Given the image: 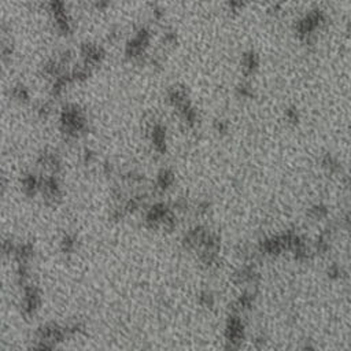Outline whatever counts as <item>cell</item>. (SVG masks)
I'll use <instances>...</instances> for the list:
<instances>
[{
  "instance_id": "obj_1",
  "label": "cell",
  "mask_w": 351,
  "mask_h": 351,
  "mask_svg": "<svg viewBox=\"0 0 351 351\" xmlns=\"http://www.w3.org/2000/svg\"><path fill=\"white\" fill-rule=\"evenodd\" d=\"M60 121H62V128H63L64 133L73 136V137H76L78 133L84 132L87 128L85 118L77 107L64 109L63 113H62V117H60Z\"/></svg>"
},
{
  "instance_id": "obj_2",
  "label": "cell",
  "mask_w": 351,
  "mask_h": 351,
  "mask_svg": "<svg viewBox=\"0 0 351 351\" xmlns=\"http://www.w3.org/2000/svg\"><path fill=\"white\" fill-rule=\"evenodd\" d=\"M40 306V293L39 290L33 286H24V302L22 310L26 317L33 316Z\"/></svg>"
},
{
  "instance_id": "obj_3",
  "label": "cell",
  "mask_w": 351,
  "mask_h": 351,
  "mask_svg": "<svg viewBox=\"0 0 351 351\" xmlns=\"http://www.w3.org/2000/svg\"><path fill=\"white\" fill-rule=\"evenodd\" d=\"M170 213V209L165 203H157L146 213V224L150 228H157L162 225L166 216Z\"/></svg>"
},
{
  "instance_id": "obj_4",
  "label": "cell",
  "mask_w": 351,
  "mask_h": 351,
  "mask_svg": "<svg viewBox=\"0 0 351 351\" xmlns=\"http://www.w3.org/2000/svg\"><path fill=\"white\" fill-rule=\"evenodd\" d=\"M40 189L43 191L44 198L51 203L58 202L59 198H60V188H59L58 178L55 176H48L46 178H43Z\"/></svg>"
},
{
  "instance_id": "obj_5",
  "label": "cell",
  "mask_w": 351,
  "mask_h": 351,
  "mask_svg": "<svg viewBox=\"0 0 351 351\" xmlns=\"http://www.w3.org/2000/svg\"><path fill=\"white\" fill-rule=\"evenodd\" d=\"M39 164L44 166L46 169H50L53 173H58L60 170V159L54 152H44L39 158Z\"/></svg>"
},
{
  "instance_id": "obj_6",
  "label": "cell",
  "mask_w": 351,
  "mask_h": 351,
  "mask_svg": "<svg viewBox=\"0 0 351 351\" xmlns=\"http://www.w3.org/2000/svg\"><path fill=\"white\" fill-rule=\"evenodd\" d=\"M175 182V175L168 169H164L159 172L158 177H157V182H155V188L164 192L166 189H169Z\"/></svg>"
},
{
  "instance_id": "obj_7",
  "label": "cell",
  "mask_w": 351,
  "mask_h": 351,
  "mask_svg": "<svg viewBox=\"0 0 351 351\" xmlns=\"http://www.w3.org/2000/svg\"><path fill=\"white\" fill-rule=\"evenodd\" d=\"M152 143L159 152L166 151V133H165L164 126L157 125L152 129Z\"/></svg>"
},
{
  "instance_id": "obj_8",
  "label": "cell",
  "mask_w": 351,
  "mask_h": 351,
  "mask_svg": "<svg viewBox=\"0 0 351 351\" xmlns=\"http://www.w3.org/2000/svg\"><path fill=\"white\" fill-rule=\"evenodd\" d=\"M84 58L87 60V64H96L99 63L102 58H103V51L100 48L95 47V46H85L82 50Z\"/></svg>"
},
{
  "instance_id": "obj_9",
  "label": "cell",
  "mask_w": 351,
  "mask_h": 351,
  "mask_svg": "<svg viewBox=\"0 0 351 351\" xmlns=\"http://www.w3.org/2000/svg\"><path fill=\"white\" fill-rule=\"evenodd\" d=\"M22 188H24L26 195L32 196V195H35L41 188V180H39V178L33 175L25 176L24 180H22Z\"/></svg>"
},
{
  "instance_id": "obj_10",
  "label": "cell",
  "mask_w": 351,
  "mask_h": 351,
  "mask_svg": "<svg viewBox=\"0 0 351 351\" xmlns=\"http://www.w3.org/2000/svg\"><path fill=\"white\" fill-rule=\"evenodd\" d=\"M14 255L17 258L18 263H28L30 261V258L33 257V246L30 243H25L21 244L15 248Z\"/></svg>"
},
{
  "instance_id": "obj_11",
  "label": "cell",
  "mask_w": 351,
  "mask_h": 351,
  "mask_svg": "<svg viewBox=\"0 0 351 351\" xmlns=\"http://www.w3.org/2000/svg\"><path fill=\"white\" fill-rule=\"evenodd\" d=\"M77 246V239L73 236V234H66L63 239H62V243H60V247H62V251L64 254H70L76 250Z\"/></svg>"
},
{
  "instance_id": "obj_12",
  "label": "cell",
  "mask_w": 351,
  "mask_h": 351,
  "mask_svg": "<svg viewBox=\"0 0 351 351\" xmlns=\"http://www.w3.org/2000/svg\"><path fill=\"white\" fill-rule=\"evenodd\" d=\"M84 329H85V325H84L82 322H73V324H70V325H67V327L64 328L66 334H71V335L80 334V332H82Z\"/></svg>"
},
{
  "instance_id": "obj_13",
  "label": "cell",
  "mask_w": 351,
  "mask_h": 351,
  "mask_svg": "<svg viewBox=\"0 0 351 351\" xmlns=\"http://www.w3.org/2000/svg\"><path fill=\"white\" fill-rule=\"evenodd\" d=\"M14 96L17 98L18 100H26L28 98H29V95H28V91L25 89L24 87H18L14 89Z\"/></svg>"
},
{
  "instance_id": "obj_14",
  "label": "cell",
  "mask_w": 351,
  "mask_h": 351,
  "mask_svg": "<svg viewBox=\"0 0 351 351\" xmlns=\"http://www.w3.org/2000/svg\"><path fill=\"white\" fill-rule=\"evenodd\" d=\"M15 248H17V247H14L11 240H4V243H3V252H4L6 255L14 254V252H15Z\"/></svg>"
},
{
  "instance_id": "obj_15",
  "label": "cell",
  "mask_w": 351,
  "mask_h": 351,
  "mask_svg": "<svg viewBox=\"0 0 351 351\" xmlns=\"http://www.w3.org/2000/svg\"><path fill=\"white\" fill-rule=\"evenodd\" d=\"M211 300H213V298H211V295H209V293H203V295L200 296V302L205 303L206 306H209V304L211 303Z\"/></svg>"
},
{
  "instance_id": "obj_16",
  "label": "cell",
  "mask_w": 351,
  "mask_h": 351,
  "mask_svg": "<svg viewBox=\"0 0 351 351\" xmlns=\"http://www.w3.org/2000/svg\"><path fill=\"white\" fill-rule=\"evenodd\" d=\"M84 161H85V164H91V162L94 161V154L87 150L85 154H84Z\"/></svg>"
}]
</instances>
